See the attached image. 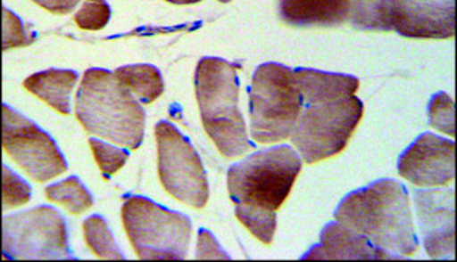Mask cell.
Here are the masks:
<instances>
[{
	"label": "cell",
	"instance_id": "4",
	"mask_svg": "<svg viewBox=\"0 0 457 262\" xmlns=\"http://www.w3.org/2000/svg\"><path fill=\"white\" fill-rule=\"evenodd\" d=\"M250 135L257 143L272 144L291 137L303 96L294 69L284 64H261L249 87Z\"/></svg>",
	"mask_w": 457,
	"mask_h": 262
},
{
	"label": "cell",
	"instance_id": "17",
	"mask_svg": "<svg viewBox=\"0 0 457 262\" xmlns=\"http://www.w3.org/2000/svg\"><path fill=\"white\" fill-rule=\"evenodd\" d=\"M78 76L73 70L48 69L45 72L34 73L24 80V87L32 95L45 101L47 105L63 116L71 114V94L77 86Z\"/></svg>",
	"mask_w": 457,
	"mask_h": 262
},
{
	"label": "cell",
	"instance_id": "8",
	"mask_svg": "<svg viewBox=\"0 0 457 262\" xmlns=\"http://www.w3.org/2000/svg\"><path fill=\"white\" fill-rule=\"evenodd\" d=\"M4 259H75L61 213L40 206L4 217Z\"/></svg>",
	"mask_w": 457,
	"mask_h": 262
},
{
	"label": "cell",
	"instance_id": "27",
	"mask_svg": "<svg viewBox=\"0 0 457 262\" xmlns=\"http://www.w3.org/2000/svg\"><path fill=\"white\" fill-rule=\"evenodd\" d=\"M34 40L36 37H29L22 20L12 11L4 8V52L9 48L29 45Z\"/></svg>",
	"mask_w": 457,
	"mask_h": 262
},
{
	"label": "cell",
	"instance_id": "18",
	"mask_svg": "<svg viewBox=\"0 0 457 262\" xmlns=\"http://www.w3.org/2000/svg\"><path fill=\"white\" fill-rule=\"evenodd\" d=\"M114 75L144 105L153 103L164 94L162 75L151 64H129L117 69Z\"/></svg>",
	"mask_w": 457,
	"mask_h": 262
},
{
	"label": "cell",
	"instance_id": "3",
	"mask_svg": "<svg viewBox=\"0 0 457 262\" xmlns=\"http://www.w3.org/2000/svg\"><path fill=\"white\" fill-rule=\"evenodd\" d=\"M240 68V63H229L220 57H204L195 75L202 123L218 151L228 160L254 149L238 108L237 70Z\"/></svg>",
	"mask_w": 457,
	"mask_h": 262
},
{
	"label": "cell",
	"instance_id": "12",
	"mask_svg": "<svg viewBox=\"0 0 457 262\" xmlns=\"http://www.w3.org/2000/svg\"><path fill=\"white\" fill-rule=\"evenodd\" d=\"M454 149L453 140L424 133L402 153L397 171L417 187H445L456 174Z\"/></svg>",
	"mask_w": 457,
	"mask_h": 262
},
{
	"label": "cell",
	"instance_id": "1",
	"mask_svg": "<svg viewBox=\"0 0 457 262\" xmlns=\"http://www.w3.org/2000/svg\"><path fill=\"white\" fill-rule=\"evenodd\" d=\"M333 216L395 259L408 258L420 247L410 194L395 179H380L353 191L342 200Z\"/></svg>",
	"mask_w": 457,
	"mask_h": 262
},
{
	"label": "cell",
	"instance_id": "13",
	"mask_svg": "<svg viewBox=\"0 0 457 262\" xmlns=\"http://www.w3.org/2000/svg\"><path fill=\"white\" fill-rule=\"evenodd\" d=\"M413 195L427 254L433 259H453L454 191L415 190Z\"/></svg>",
	"mask_w": 457,
	"mask_h": 262
},
{
	"label": "cell",
	"instance_id": "5",
	"mask_svg": "<svg viewBox=\"0 0 457 262\" xmlns=\"http://www.w3.org/2000/svg\"><path fill=\"white\" fill-rule=\"evenodd\" d=\"M303 169L300 155L291 146L259 151L228 169L229 197L233 203L277 211L288 199Z\"/></svg>",
	"mask_w": 457,
	"mask_h": 262
},
{
	"label": "cell",
	"instance_id": "20",
	"mask_svg": "<svg viewBox=\"0 0 457 262\" xmlns=\"http://www.w3.org/2000/svg\"><path fill=\"white\" fill-rule=\"evenodd\" d=\"M82 227H84L85 242L89 250H93L96 258L119 259V261L126 259L120 248L117 247L109 225L103 216H91L85 220Z\"/></svg>",
	"mask_w": 457,
	"mask_h": 262
},
{
	"label": "cell",
	"instance_id": "2",
	"mask_svg": "<svg viewBox=\"0 0 457 262\" xmlns=\"http://www.w3.org/2000/svg\"><path fill=\"white\" fill-rule=\"evenodd\" d=\"M75 112L89 135L130 151L144 143V108L110 70L94 68L84 73L75 98Z\"/></svg>",
	"mask_w": 457,
	"mask_h": 262
},
{
	"label": "cell",
	"instance_id": "9",
	"mask_svg": "<svg viewBox=\"0 0 457 262\" xmlns=\"http://www.w3.org/2000/svg\"><path fill=\"white\" fill-rule=\"evenodd\" d=\"M158 174L170 195L195 209L208 204L209 184L201 156L190 140L169 121L155 126Z\"/></svg>",
	"mask_w": 457,
	"mask_h": 262
},
{
	"label": "cell",
	"instance_id": "11",
	"mask_svg": "<svg viewBox=\"0 0 457 262\" xmlns=\"http://www.w3.org/2000/svg\"><path fill=\"white\" fill-rule=\"evenodd\" d=\"M392 29L406 38H453L454 0H386Z\"/></svg>",
	"mask_w": 457,
	"mask_h": 262
},
{
	"label": "cell",
	"instance_id": "10",
	"mask_svg": "<svg viewBox=\"0 0 457 262\" xmlns=\"http://www.w3.org/2000/svg\"><path fill=\"white\" fill-rule=\"evenodd\" d=\"M2 144L11 160L37 183H46L68 171L56 142L31 119L2 105Z\"/></svg>",
	"mask_w": 457,
	"mask_h": 262
},
{
	"label": "cell",
	"instance_id": "26",
	"mask_svg": "<svg viewBox=\"0 0 457 262\" xmlns=\"http://www.w3.org/2000/svg\"><path fill=\"white\" fill-rule=\"evenodd\" d=\"M2 179H4V210H11L15 207L24 206L31 200V188L24 179L20 178L12 169L6 165L2 167Z\"/></svg>",
	"mask_w": 457,
	"mask_h": 262
},
{
	"label": "cell",
	"instance_id": "30",
	"mask_svg": "<svg viewBox=\"0 0 457 262\" xmlns=\"http://www.w3.org/2000/svg\"><path fill=\"white\" fill-rule=\"evenodd\" d=\"M165 2H170V4H199L202 0H165Z\"/></svg>",
	"mask_w": 457,
	"mask_h": 262
},
{
	"label": "cell",
	"instance_id": "24",
	"mask_svg": "<svg viewBox=\"0 0 457 262\" xmlns=\"http://www.w3.org/2000/svg\"><path fill=\"white\" fill-rule=\"evenodd\" d=\"M110 18L112 9L105 0H84L73 20L80 29L100 31L109 24Z\"/></svg>",
	"mask_w": 457,
	"mask_h": 262
},
{
	"label": "cell",
	"instance_id": "6",
	"mask_svg": "<svg viewBox=\"0 0 457 262\" xmlns=\"http://www.w3.org/2000/svg\"><path fill=\"white\" fill-rule=\"evenodd\" d=\"M123 226L133 250L145 261H181L189 254L192 222L179 211L133 195L121 207Z\"/></svg>",
	"mask_w": 457,
	"mask_h": 262
},
{
	"label": "cell",
	"instance_id": "7",
	"mask_svg": "<svg viewBox=\"0 0 457 262\" xmlns=\"http://www.w3.org/2000/svg\"><path fill=\"white\" fill-rule=\"evenodd\" d=\"M364 114L358 96L303 105L291 142L305 163L320 162L341 153Z\"/></svg>",
	"mask_w": 457,
	"mask_h": 262
},
{
	"label": "cell",
	"instance_id": "22",
	"mask_svg": "<svg viewBox=\"0 0 457 262\" xmlns=\"http://www.w3.org/2000/svg\"><path fill=\"white\" fill-rule=\"evenodd\" d=\"M236 216L262 243L270 245L277 232V211L262 210L256 207L237 204Z\"/></svg>",
	"mask_w": 457,
	"mask_h": 262
},
{
	"label": "cell",
	"instance_id": "25",
	"mask_svg": "<svg viewBox=\"0 0 457 262\" xmlns=\"http://www.w3.org/2000/svg\"><path fill=\"white\" fill-rule=\"evenodd\" d=\"M89 146L93 149L94 158H96L105 179H109L112 175L116 174L128 162L129 151L117 149L112 144L105 143L103 140L89 139Z\"/></svg>",
	"mask_w": 457,
	"mask_h": 262
},
{
	"label": "cell",
	"instance_id": "21",
	"mask_svg": "<svg viewBox=\"0 0 457 262\" xmlns=\"http://www.w3.org/2000/svg\"><path fill=\"white\" fill-rule=\"evenodd\" d=\"M349 20L362 31H392L386 0H351Z\"/></svg>",
	"mask_w": 457,
	"mask_h": 262
},
{
	"label": "cell",
	"instance_id": "29",
	"mask_svg": "<svg viewBox=\"0 0 457 262\" xmlns=\"http://www.w3.org/2000/svg\"><path fill=\"white\" fill-rule=\"evenodd\" d=\"M32 2L48 12L68 15L75 11L80 0H32Z\"/></svg>",
	"mask_w": 457,
	"mask_h": 262
},
{
	"label": "cell",
	"instance_id": "31",
	"mask_svg": "<svg viewBox=\"0 0 457 262\" xmlns=\"http://www.w3.org/2000/svg\"><path fill=\"white\" fill-rule=\"evenodd\" d=\"M220 2H221V4H229L231 0H220Z\"/></svg>",
	"mask_w": 457,
	"mask_h": 262
},
{
	"label": "cell",
	"instance_id": "15",
	"mask_svg": "<svg viewBox=\"0 0 457 262\" xmlns=\"http://www.w3.org/2000/svg\"><path fill=\"white\" fill-rule=\"evenodd\" d=\"M351 0H279L285 24L301 29L337 27L349 20Z\"/></svg>",
	"mask_w": 457,
	"mask_h": 262
},
{
	"label": "cell",
	"instance_id": "23",
	"mask_svg": "<svg viewBox=\"0 0 457 262\" xmlns=\"http://www.w3.org/2000/svg\"><path fill=\"white\" fill-rule=\"evenodd\" d=\"M429 126L454 137V102L445 92H438L429 100Z\"/></svg>",
	"mask_w": 457,
	"mask_h": 262
},
{
	"label": "cell",
	"instance_id": "19",
	"mask_svg": "<svg viewBox=\"0 0 457 262\" xmlns=\"http://www.w3.org/2000/svg\"><path fill=\"white\" fill-rule=\"evenodd\" d=\"M46 197L50 201L62 204L72 215H82L94 206L93 194L87 190L77 176H69L61 183L46 188Z\"/></svg>",
	"mask_w": 457,
	"mask_h": 262
},
{
	"label": "cell",
	"instance_id": "14",
	"mask_svg": "<svg viewBox=\"0 0 457 262\" xmlns=\"http://www.w3.org/2000/svg\"><path fill=\"white\" fill-rule=\"evenodd\" d=\"M301 259H395V257L374 247L369 239L342 223L332 222L321 231L320 242Z\"/></svg>",
	"mask_w": 457,
	"mask_h": 262
},
{
	"label": "cell",
	"instance_id": "16",
	"mask_svg": "<svg viewBox=\"0 0 457 262\" xmlns=\"http://www.w3.org/2000/svg\"><path fill=\"white\" fill-rule=\"evenodd\" d=\"M303 105L329 102L351 96L358 91L360 80L344 73L321 72L316 69H294Z\"/></svg>",
	"mask_w": 457,
	"mask_h": 262
},
{
	"label": "cell",
	"instance_id": "28",
	"mask_svg": "<svg viewBox=\"0 0 457 262\" xmlns=\"http://www.w3.org/2000/svg\"><path fill=\"white\" fill-rule=\"evenodd\" d=\"M196 259H231V257L220 247L211 232L201 229L197 234Z\"/></svg>",
	"mask_w": 457,
	"mask_h": 262
}]
</instances>
